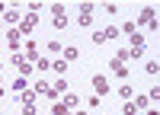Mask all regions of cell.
<instances>
[{"label":"cell","instance_id":"obj_6","mask_svg":"<svg viewBox=\"0 0 160 115\" xmlns=\"http://www.w3.org/2000/svg\"><path fill=\"white\" fill-rule=\"evenodd\" d=\"M58 93H68V83H64L61 77H58V83L51 86V93H48V96H51V99H58Z\"/></svg>","mask_w":160,"mask_h":115},{"label":"cell","instance_id":"obj_16","mask_svg":"<svg viewBox=\"0 0 160 115\" xmlns=\"http://www.w3.org/2000/svg\"><path fill=\"white\" fill-rule=\"evenodd\" d=\"M118 96H122V99H131V86H118Z\"/></svg>","mask_w":160,"mask_h":115},{"label":"cell","instance_id":"obj_19","mask_svg":"<svg viewBox=\"0 0 160 115\" xmlns=\"http://www.w3.org/2000/svg\"><path fill=\"white\" fill-rule=\"evenodd\" d=\"M0 13H7V7H3V3H0Z\"/></svg>","mask_w":160,"mask_h":115},{"label":"cell","instance_id":"obj_5","mask_svg":"<svg viewBox=\"0 0 160 115\" xmlns=\"http://www.w3.org/2000/svg\"><path fill=\"white\" fill-rule=\"evenodd\" d=\"M109 67H112V74H115V77H122V80L128 77V67H125V61H118V58H115V61L109 64Z\"/></svg>","mask_w":160,"mask_h":115},{"label":"cell","instance_id":"obj_11","mask_svg":"<svg viewBox=\"0 0 160 115\" xmlns=\"http://www.w3.org/2000/svg\"><path fill=\"white\" fill-rule=\"evenodd\" d=\"M19 35H22L19 29H10V45H13V48H16V42H19Z\"/></svg>","mask_w":160,"mask_h":115},{"label":"cell","instance_id":"obj_2","mask_svg":"<svg viewBox=\"0 0 160 115\" xmlns=\"http://www.w3.org/2000/svg\"><path fill=\"white\" fill-rule=\"evenodd\" d=\"M80 26H93V3H80Z\"/></svg>","mask_w":160,"mask_h":115},{"label":"cell","instance_id":"obj_1","mask_svg":"<svg viewBox=\"0 0 160 115\" xmlns=\"http://www.w3.org/2000/svg\"><path fill=\"white\" fill-rule=\"evenodd\" d=\"M138 22H141V26H148V29H157V16H154V10H151V7H144V10H141V16H138Z\"/></svg>","mask_w":160,"mask_h":115},{"label":"cell","instance_id":"obj_14","mask_svg":"<svg viewBox=\"0 0 160 115\" xmlns=\"http://www.w3.org/2000/svg\"><path fill=\"white\" fill-rule=\"evenodd\" d=\"M35 93H45V96H48V93H51V86H48V83H35Z\"/></svg>","mask_w":160,"mask_h":115},{"label":"cell","instance_id":"obj_4","mask_svg":"<svg viewBox=\"0 0 160 115\" xmlns=\"http://www.w3.org/2000/svg\"><path fill=\"white\" fill-rule=\"evenodd\" d=\"M35 22H38V16H35V13H29V16L19 22V32H22V35H29V32L35 29Z\"/></svg>","mask_w":160,"mask_h":115},{"label":"cell","instance_id":"obj_17","mask_svg":"<svg viewBox=\"0 0 160 115\" xmlns=\"http://www.w3.org/2000/svg\"><path fill=\"white\" fill-rule=\"evenodd\" d=\"M151 99H157V102H160V86H154V89H151Z\"/></svg>","mask_w":160,"mask_h":115},{"label":"cell","instance_id":"obj_13","mask_svg":"<svg viewBox=\"0 0 160 115\" xmlns=\"http://www.w3.org/2000/svg\"><path fill=\"white\" fill-rule=\"evenodd\" d=\"M122 32L125 35H135V22H122Z\"/></svg>","mask_w":160,"mask_h":115},{"label":"cell","instance_id":"obj_15","mask_svg":"<svg viewBox=\"0 0 160 115\" xmlns=\"http://www.w3.org/2000/svg\"><path fill=\"white\" fill-rule=\"evenodd\" d=\"M51 16H64V3H55V7H51Z\"/></svg>","mask_w":160,"mask_h":115},{"label":"cell","instance_id":"obj_3","mask_svg":"<svg viewBox=\"0 0 160 115\" xmlns=\"http://www.w3.org/2000/svg\"><path fill=\"white\" fill-rule=\"evenodd\" d=\"M93 89H96V96H106V93H109V80H106L102 74H96V77H93Z\"/></svg>","mask_w":160,"mask_h":115},{"label":"cell","instance_id":"obj_18","mask_svg":"<svg viewBox=\"0 0 160 115\" xmlns=\"http://www.w3.org/2000/svg\"><path fill=\"white\" fill-rule=\"evenodd\" d=\"M148 115H160V112H157V109H151V112H148Z\"/></svg>","mask_w":160,"mask_h":115},{"label":"cell","instance_id":"obj_20","mask_svg":"<svg viewBox=\"0 0 160 115\" xmlns=\"http://www.w3.org/2000/svg\"><path fill=\"white\" fill-rule=\"evenodd\" d=\"M77 115H83V112H77Z\"/></svg>","mask_w":160,"mask_h":115},{"label":"cell","instance_id":"obj_10","mask_svg":"<svg viewBox=\"0 0 160 115\" xmlns=\"http://www.w3.org/2000/svg\"><path fill=\"white\" fill-rule=\"evenodd\" d=\"M77 55H80L77 48H64V61H68V64H71V61H77Z\"/></svg>","mask_w":160,"mask_h":115},{"label":"cell","instance_id":"obj_7","mask_svg":"<svg viewBox=\"0 0 160 115\" xmlns=\"http://www.w3.org/2000/svg\"><path fill=\"white\" fill-rule=\"evenodd\" d=\"M26 61H38V48H35V42H26Z\"/></svg>","mask_w":160,"mask_h":115},{"label":"cell","instance_id":"obj_12","mask_svg":"<svg viewBox=\"0 0 160 115\" xmlns=\"http://www.w3.org/2000/svg\"><path fill=\"white\" fill-rule=\"evenodd\" d=\"M35 67H38V70H51V61H45V58H38V61H35Z\"/></svg>","mask_w":160,"mask_h":115},{"label":"cell","instance_id":"obj_8","mask_svg":"<svg viewBox=\"0 0 160 115\" xmlns=\"http://www.w3.org/2000/svg\"><path fill=\"white\" fill-rule=\"evenodd\" d=\"M68 109H71L68 102H55V106H51V115H71Z\"/></svg>","mask_w":160,"mask_h":115},{"label":"cell","instance_id":"obj_9","mask_svg":"<svg viewBox=\"0 0 160 115\" xmlns=\"http://www.w3.org/2000/svg\"><path fill=\"white\" fill-rule=\"evenodd\" d=\"M51 70H58V77L68 70V61H51Z\"/></svg>","mask_w":160,"mask_h":115}]
</instances>
